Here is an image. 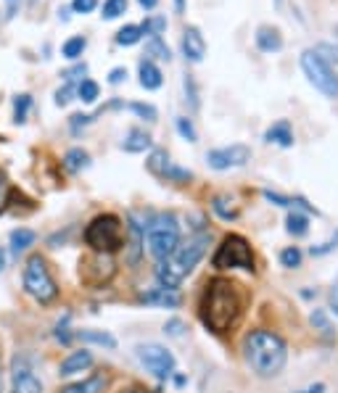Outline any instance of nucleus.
I'll list each match as a JSON object with an SVG mask.
<instances>
[{
    "instance_id": "f704fd0d",
    "label": "nucleus",
    "mask_w": 338,
    "mask_h": 393,
    "mask_svg": "<svg viewBox=\"0 0 338 393\" xmlns=\"http://www.w3.org/2000/svg\"><path fill=\"white\" fill-rule=\"evenodd\" d=\"M312 325L320 327V333L325 338H333V325H330L328 314H325L322 309H315V312H312Z\"/></svg>"
},
{
    "instance_id": "ea45409f",
    "label": "nucleus",
    "mask_w": 338,
    "mask_h": 393,
    "mask_svg": "<svg viewBox=\"0 0 338 393\" xmlns=\"http://www.w3.org/2000/svg\"><path fill=\"white\" fill-rule=\"evenodd\" d=\"M183 330H185L183 319H169V322L164 325V333L167 336H172V338H180L183 336Z\"/></svg>"
},
{
    "instance_id": "a18cd8bd",
    "label": "nucleus",
    "mask_w": 338,
    "mask_h": 393,
    "mask_svg": "<svg viewBox=\"0 0 338 393\" xmlns=\"http://www.w3.org/2000/svg\"><path fill=\"white\" fill-rule=\"evenodd\" d=\"M333 249H338V235L333 240H328L325 246H320V249H312V254H315V256H322V254H328V251H333Z\"/></svg>"
},
{
    "instance_id": "a878e982",
    "label": "nucleus",
    "mask_w": 338,
    "mask_h": 393,
    "mask_svg": "<svg viewBox=\"0 0 338 393\" xmlns=\"http://www.w3.org/2000/svg\"><path fill=\"white\" fill-rule=\"evenodd\" d=\"M145 56L159 58V61H169V58H172V50H169V45H167L162 38H151L145 42Z\"/></svg>"
},
{
    "instance_id": "9b49d317",
    "label": "nucleus",
    "mask_w": 338,
    "mask_h": 393,
    "mask_svg": "<svg viewBox=\"0 0 338 393\" xmlns=\"http://www.w3.org/2000/svg\"><path fill=\"white\" fill-rule=\"evenodd\" d=\"M11 393H43V383L32 370L24 354L13 356V365H11Z\"/></svg>"
},
{
    "instance_id": "2f4dec72",
    "label": "nucleus",
    "mask_w": 338,
    "mask_h": 393,
    "mask_svg": "<svg viewBox=\"0 0 338 393\" xmlns=\"http://www.w3.org/2000/svg\"><path fill=\"white\" fill-rule=\"evenodd\" d=\"M183 87H185V101L191 103V108H193V111H198V106H201V98H198V85H196L193 74H185V77H183Z\"/></svg>"
},
{
    "instance_id": "423d86ee",
    "label": "nucleus",
    "mask_w": 338,
    "mask_h": 393,
    "mask_svg": "<svg viewBox=\"0 0 338 393\" xmlns=\"http://www.w3.org/2000/svg\"><path fill=\"white\" fill-rule=\"evenodd\" d=\"M24 290H27L38 304H50V301H56V296H58L56 280H53L48 264H45V259H43L40 254L29 256L27 264H24Z\"/></svg>"
},
{
    "instance_id": "7c9ffc66",
    "label": "nucleus",
    "mask_w": 338,
    "mask_h": 393,
    "mask_svg": "<svg viewBox=\"0 0 338 393\" xmlns=\"http://www.w3.org/2000/svg\"><path fill=\"white\" fill-rule=\"evenodd\" d=\"M307 230H310V220H307L304 214H299V211L288 214V232L293 235V238H301V235H307Z\"/></svg>"
},
{
    "instance_id": "3c124183",
    "label": "nucleus",
    "mask_w": 338,
    "mask_h": 393,
    "mask_svg": "<svg viewBox=\"0 0 338 393\" xmlns=\"http://www.w3.org/2000/svg\"><path fill=\"white\" fill-rule=\"evenodd\" d=\"M301 393H325V385L317 383V385H312V388H307V391H301Z\"/></svg>"
},
{
    "instance_id": "39448f33",
    "label": "nucleus",
    "mask_w": 338,
    "mask_h": 393,
    "mask_svg": "<svg viewBox=\"0 0 338 393\" xmlns=\"http://www.w3.org/2000/svg\"><path fill=\"white\" fill-rule=\"evenodd\" d=\"M85 243L96 254H114L122 249L125 235H122V222L114 214H101L85 227Z\"/></svg>"
},
{
    "instance_id": "412c9836",
    "label": "nucleus",
    "mask_w": 338,
    "mask_h": 393,
    "mask_svg": "<svg viewBox=\"0 0 338 393\" xmlns=\"http://www.w3.org/2000/svg\"><path fill=\"white\" fill-rule=\"evenodd\" d=\"M74 338H79L82 343H93V346H103V348H116V338L106 330H77Z\"/></svg>"
},
{
    "instance_id": "e433bc0d",
    "label": "nucleus",
    "mask_w": 338,
    "mask_h": 393,
    "mask_svg": "<svg viewBox=\"0 0 338 393\" xmlns=\"http://www.w3.org/2000/svg\"><path fill=\"white\" fill-rule=\"evenodd\" d=\"M281 264L288 269H296L301 264V251L296 249V246H293V249H286L281 254Z\"/></svg>"
},
{
    "instance_id": "4be33fe9",
    "label": "nucleus",
    "mask_w": 338,
    "mask_h": 393,
    "mask_svg": "<svg viewBox=\"0 0 338 393\" xmlns=\"http://www.w3.org/2000/svg\"><path fill=\"white\" fill-rule=\"evenodd\" d=\"M35 240H38V235H35L32 230H27V227L13 230L11 232V254H13V256H19V254H24L29 246H35Z\"/></svg>"
},
{
    "instance_id": "473e14b6",
    "label": "nucleus",
    "mask_w": 338,
    "mask_h": 393,
    "mask_svg": "<svg viewBox=\"0 0 338 393\" xmlns=\"http://www.w3.org/2000/svg\"><path fill=\"white\" fill-rule=\"evenodd\" d=\"M174 127H177L180 137H183V140H188V143H196V140H198V132H196L193 122H191L188 116H177V119H174Z\"/></svg>"
},
{
    "instance_id": "37998d69",
    "label": "nucleus",
    "mask_w": 338,
    "mask_h": 393,
    "mask_svg": "<svg viewBox=\"0 0 338 393\" xmlns=\"http://www.w3.org/2000/svg\"><path fill=\"white\" fill-rule=\"evenodd\" d=\"M264 198L272 203H278V206H293L296 201H291V198H286V195H278V193H272V190H264Z\"/></svg>"
},
{
    "instance_id": "6ab92c4d",
    "label": "nucleus",
    "mask_w": 338,
    "mask_h": 393,
    "mask_svg": "<svg viewBox=\"0 0 338 393\" xmlns=\"http://www.w3.org/2000/svg\"><path fill=\"white\" fill-rule=\"evenodd\" d=\"M151 145H154V140H151L148 132H143V130H130L125 143H122V151H127V154H143Z\"/></svg>"
},
{
    "instance_id": "58836bf2",
    "label": "nucleus",
    "mask_w": 338,
    "mask_h": 393,
    "mask_svg": "<svg viewBox=\"0 0 338 393\" xmlns=\"http://www.w3.org/2000/svg\"><path fill=\"white\" fill-rule=\"evenodd\" d=\"M98 6V0H72V11L74 13H93Z\"/></svg>"
},
{
    "instance_id": "4d7b16f0",
    "label": "nucleus",
    "mask_w": 338,
    "mask_h": 393,
    "mask_svg": "<svg viewBox=\"0 0 338 393\" xmlns=\"http://www.w3.org/2000/svg\"><path fill=\"white\" fill-rule=\"evenodd\" d=\"M0 393H3V370H0Z\"/></svg>"
},
{
    "instance_id": "20e7f679",
    "label": "nucleus",
    "mask_w": 338,
    "mask_h": 393,
    "mask_svg": "<svg viewBox=\"0 0 338 393\" xmlns=\"http://www.w3.org/2000/svg\"><path fill=\"white\" fill-rule=\"evenodd\" d=\"M145 243L151 256L159 261H164L180 243V224L172 214H159L145 224Z\"/></svg>"
},
{
    "instance_id": "5701e85b",
    "label": "nucleus",
    "mask_w": 338,
    "mask_h": 393,
    "mask_svg": "<svg viewBox=\"0 0 338 393\" xmlns=\"http://www.w3.org/2000/svg\"><path fill=\"white\" fill-rule=\"evenodd\" d=\"M64 166L74 174L82 172V169L90 166V154L82 151V148H72V151H67V156H64Z\"/></svg>"
},
{
    "instance_id": "5fc2aeb1",
    "label": "nucleus",
    "mask_w": 338,
    "mask_h": 393,
    "mask_svg": "<svg viewBox=\"0 0 338 393\" xmlns=\"http://www.w3.org/2000/svg\"><path fill=\"white\" fill-rule=\"evenodd\" d=\"M6 259H9V254H6V249H0V272L6 269Z\"/></svg>"
},
{
    "instance_id": "c85d7f7f",
    "label": "nucleus",
    "mask_w": 338,
    "mask_h": 393,
    "mask_svg": "<svg viewBox=\"0 0 338 393\" xmlns=\"http://www.w3.org/2000/svg\"><path fill=\"white\" fill-rule=\"evenodd\" d=\"M212 209L222 217V220H235L238 217V209L232 206V201L227 195H214L212 198Z\"/></svg>"
},
{
    "instance_id": "0eeeda50",
    "label": "nucleus",
    "mask_w": 338,
    "mask_h": 393,
    "mask_svg": "<svg viewBox=\"0 0 338 393\" xmlns=\"http://www.w3.org/2000/svg\"><path fill=\"white\" fill-rule=\"evenodd\" d=\"M301 69L310 79L315 90H320L325 98H338V74L336 69L330 67L325 58L320 56L317 50L310 48L301 53Z\"/></svg>"
},
{
    "instance_id": "4c0bfd02",
    "label": "nucleus",
    "mask_w": 338,
    "mask_h": 393,
    "mask_svg": "<svg viewBox=\"0 0 338 393\" xmlns=\"http://www.w3.org/2000/svg\"><path fill=\"white\" fill-rule=\"evenodd\" d=\"M77 93V85H72V82H64V87H58L56 96H53V101H56V106H67L69 101H72V96Z\"/></svg>"
},
{
    "instance_id": "f03ea898",
    "label": "nucleus",
    "mask_w": 338,
    "mask_h": 393,
    "mask_svg": "<svg viewBox=\"0 0 338 393\" xmlns=\"http://www.w3.org/2000/svg\"><path fill=\"white\" fill-rule=\"evenodd\" d=\"M243 356L254 375L275 377L283 372V367L288 362V346L281 336H275L270 330H252L243 338Z\"/></svg>"
},
{
    "instance_id": "603ef678",
    "label": "nucleus",
    "mask_w": 338,
    "mask_h": 393,
    "mask_svg": "<svg viewBox=\"0 0 338 393\" xmlns=\"http://www.w3.org/2000/svg\"><path fill=\"white\" fill-rule=\"evenodd\" d=\"M330 301H333V309H336V314H338V280H336V288H333V296H330Z\"/></svg>"
},
{
    "instance_id": "de8ad7c7",
    "label": "nucleus",
    "mask_w": 338,
    "mask_h": 393,
    "mask_svg": "<svg viewBox=\"0 0 338 393\" xmlns=\"http://www.w3.org/2000/svg\"><path fill=\"white\" fill-rule=\"evenodd\" d=\"M53 336H56L58 341H61V343H69V341H72V333H69V330H67V325H58V327H56V333H53Z\"/></svg>"
},
{
    "instance_id": "cd10ccee",
    "label": "nucleus",
    "mask_w": 338,
    "mask_h": 393,
    "mask_svg": "<svg viewBox=\"0 0 338 393\" xmlns=\"http://www.w3.org/2000/svg\"><path fill=\"white\" fill-rule=\"evenodd\" d=\"M29 108H32V96L21 93V96L13 98V122H16V125H24V122H27Z\"/></svg>"
},
{
    "instance_id": "c756f323",
    "label": "nucleus",
    "mask_w": 338,
    "mask_h": 393,
    "mask_svg": "<svg viewBox=\"0 0 338 393\" xmlns=\"http://www.w3.org/2000/svg\"><path fill=\"white\" fill-rule=\"evenodd\" d=\"M140 29H143V35H148V38H162L167 29V19L164 16H148L140 24Z\"/></svg>"
},
{
    "instance_id": "7ed1b4c3",
    "label": "nucleus",
    "mask_w": 338,
    "mask_h": 393,
    "mask_svg": "<svg viewBox=\"0 0 338 393\" xmlns=\"http://www.w3.org/2000/svg\"><path fill=\"white\" fill-rule=\"evenodd\" d=\"M209 243H212V235H209V232H198L193 238L177 243V249H174L164 261H159V267H156L159 288H167V290L180 288V283H183L185 275H191L196 269V264L203 259Z\"/></svg>"
},
{
    "instance_id": "f3484780",
    "label": "nucleus",
    "mask_w": 338,
    "mask_h": 393,
    "mask_svg": "<svg viewBox=\"0 0 338 393\" xmlns=\"http://www.w3.org/2000/svg\"><path fill=\"white\" fill-rule=\"evenodd\" d=\"M137 77H140V87H143V90H159V87L164 85V74H162V69L156 67L151 58H143V61H140Z\"/></svg>"
},
{
    "instance_id": "6e6d98bb",
    "label": "nucleus",
    "mask_w": 338,
    "mask_h": 393,
    "mask_svg": "<svg viewBox=\"0 0 338 393\" xmlns=\"http://www.w3.org/2000/svg\"><path fill=\"white\" fill-rule=\"evenodd\" d=\"M16 3H19V0H9V6H11V8H16Z\"/></svg>"
},
{
    "instance_id": "ddd939ff",
    "label": "nucleus",
    "mask_w": 338,
    "mask_h": 393,
    "mask_svg": "<svg viewBox=\"0 0 338 393\" xmlns=\"http://www.w3.org/2000/svg\"><path fill=\"white\" fill-rule=\"evenodd\" d=\"M183 53L191 64H201L203 56H206V40H203L201 29L198 27H185L183 32Z\"/></svg>"
},
{
    "instance_id": "79ce46f5",
    "label": "nucleus",
    "mask_w": 338,
    "mask_h": 393,
    "mask_svg": "<svg viewBox=\"0 0 338 393\" xmlns=\"http://www.w3.org/2000/svg\"><path fill=\"white\" fill-rule=\"evenodd\" d=\"M90 122H93L90 116H85V114H74V116H72V119H69V127H72V132L77 135V132H79V127H87V125H90Z\"/></svg>"
},
{
    "instance_id": "6e6552de",
    "label": "nucleus",
    "mask_w": 338,
    "mask_h": 393,
    "mask_svg": "<svg viewBox=\"0 0 338 393\" xmlns=\"http://www.w3.org/2000/svg\"><path fill=\"white\" fill-rule=\"evenodd\" d=\"M212 264L217 269H246L254 272V251L243 235H227L217 249Z\"/></svg>"
},
{
    "instance_id": "b1692460",
    "label": "nucleus",
    "mask_w": 338,
    "mask_h": 393,
    "mask_svg": "<svg viewBox=\"0 0 338 393\" xmlns=\"http://www.w3.org/2000/svg\"><path fill=\"white\" fill-rule=\"evenodd\" d=\"M140 40H143V29H140V24H125V27L116 32V45H122V48L137 45Z\"/></svg>"
},
{
    "instance_id": "aec40b11",
    "label": "nucleus",
    "mask_w": 338,
    "mask_h": 393,
    "mask_svg": "<svg viewBox=\"0 0 338 393\" xmlns=\"http://www.w3.org/2000/svg\"><path fill=\"white\" fill-rule=\"evenodd\" d=\"M103 388H106V375H93V377H87V380L64 385L61 393H103Z\"/></svg>"
},
{
    "instance_id": "2eb2a0df",
    "label": "nucleus",
    "mask_w": 338,
    "mask_h": 393,
    "mask_svg": "<svg viewBox=\"0 0 338 393\" xmlns=\"http://www.w3.org/2000/svg\"><path fill=\"white\" fill-rule=\"evenodd\" d=\"M254 42L261 53H278L283 48V35L278 27H270V24H261L254 35Z\"/></svg>"
},
{
    "instance_id": "393cba45",
    "label": "nucleus",
    "mask_w": 338,
    "mask_h": 393,
    "mask_svg": "<svg viewBox=\"0 0 338 393\" xmlns=\"http://www.w3.org/2000/svg\"><path fill=\"white\" fill-rule=\"evenodd\" d=\"M87 48V38H82V35H74V38H69L64 45H61V56L69 58V61H77L82 53H85Z\"/></svg>"
},
{
    "instance_id": "49530a36",
    "label": "nucleus",
    "mask_w": 338,
    "mask_h": 393,
    "mask_svg": "<svg viewBox=\"0 0 338 393\" xmlns=\"http://www.w3.org/2000/svg\"><path fill=\"white\" fill-rule=\"evenodd\" d=\"M315 50H317V53H330V56H325V61H328V64L330 61H336L338 64V48H330V45H317Z\"/></svg>"
},
{
    "instance_id": "dca6fc26",
    "label": "nucleus",
    "mask_w": 338,
    "mask_h": 393,
    "mask_svg": "<svg viewBox=\"0 0 338 393\" xmlns=\"http://www.w3.org/2000/svg\"><path fill=\"white\" fill-rule=\"evenodd\" d=\"M93 354L90 351H74V354H69L64 362H61V367H58V375L61 377H72V375H77V372H85V370H90L93 367Z\"/></svg>"
},
{
    "instance_id": "13d9d810",
    "label": "nucleus",
    "mask_w": 338,
    "mask_h": 393,
    "mask_svg": "<svg viewBox=\"0 0 338 393\" xmlns=\"http://www.w3.org/2000/svg\"><path fill=\"white\" fill-rule=\"evenodd\" d=\"M275 6H278V8H281V6H283V0H275Z\"/></svg>"
},
{
    "instance_id": "8fccbe9b",
    "label": "nucleus",
    "mask_w": 338,
    "mask_h": 393,
    "mask_svg": "<svg viewBox=\"0 0 338 393\" xmlns=\"http://www.w3.org/2000/svg\"><path fill=\"white\" fill-rule=\"evenodd\" d=\"M137 3H140V6H143L145 11H154L156 6H159V0H137Z\"/></svg>"
},
{
    "instance_id": "a19ab883",
    "label": "nucleus",
    "mask_w": 338,
    "mask_h": 393,
    "mask_svg": "<svg viewBox=\"0 0 338 393\" xmlns=\"http://www.w3.org/2000/svg\"><path fill=\"white\" fill-rule=\"evenodd\" d=\"M82 74H87V64H79V67L64 72V82H72V85H74V79H79ZM79 82H82V79H79Z\"/></svg>"
},
{
    "instance_id": "9d476101",
    "label": "nucleus",
    "mask_w": 338,
    "mask_h": 393,
    "mask_svg": "<svg viewBox=\"0 0 338 393\" xmlns=\"http://www.w3.org/2000/svg\"><path fill=\"white\" fill-rule=\"evenodd\" d=\"M252 161V148L243 143L235 145H225V148H214L206 154V164L217 169V172H227V169H235V166H243V164Z\"/></svg>"
},
{
    "instance_id": "1a4fd4ad",
    "label": "nucleus",
    "mask_w": 338,
    "mask_h": 393,
    "mask_svg": "<svg viewBox=\"0 0 338 393\" xmlns=\"http://www.w3.org/2000/svg\"><path fill=\"white\" fill-rule=\"evenodd\" d=\"M137 359H140L145 370L154 375V377H159V380L172 377L174 356H172V351H167L164 346H156V343L140 346V348H137Z\"/></svg>"
},
{
    "instance_id": "f8f14e48",
    "label": "nucleus",
    "mask_w": 338,
    "mask_h": 393,
    "mask_svg": "<svg viewBox=\"0 0 338 393\" xmlns=\"http://www.w3.org/2000/svg\"><path fill=\"white\" fill-rule=\"evenodd\" d=\"M145 166L156 174V177H162L167 183H177V185H185L193 180V172L191 169H183V166H177V164L169 161V154L167 151H154V154L148 156V161Z\"/></svg>"
},
{
    "instance_id": "c03bdc74",
    "label": "nucleus",
    "mask_w": 338,
    "mask_h": 393,
    "mask_svg": "<svg viewBox=\"0 0 338 393\" xmlns=\"http://www.w3.org/2000/svg\"><path fill=\"white\" fill-rule=\"evenodd\" d=\"M122 79H127V69L125 67H116V69L108 72V82H111V85H119Z\"/></svg>"
},
{
    "instance_id": "4468645a",
    "label": "nucleus",
    "mask_w": 338,
    "mask_h": 393,
    "mask_svg": "<svg viewBox=\"0 0 338 393\" xmlns=\"http://www.w3.org/2000/svg\"><path fill=\"white\" fill-rule=\"evenodd\" d=\"M137 301L145 304V307H162V309H177L180 307V296H177L174 290H167V288L143 290V293L137 296Z\"/></svg>"
},
{
    "instance_id": "c9c22d12",
    "label": "nucleus",
    "mask_w": 338,
    "mask_h": 393,
    "mask_svg": "<svg viewBox=\"0 0 338 393\" xmlns=\"http://www.w3.org/2000/svg\"><path fill=\"white\" fill-rule=\"evenodd\" d=\"M127 108L140 116V119H145V122H156V116H159V111L151 103H137L135 101V103H127Z\"/></svg>"
},
{
    "instance_id": "09e8293b",
    "label": "nucleus",
    "mask_w": 338,
    "mask_h": 393,
    "mask_svg": "<svg viewBox=\"0 0 338 393\" xmlns=\"http://www.w3.org/2000/svg\"><path fill=\"white\" fill-rule=\"evenodd\" d=\"M119 393H151V391L143 388V385H130V388H122Z\"/></svg>"
},
{
    "instance_id": "bb28decb",
    "label": "nucleus",
    "mask_w": 338,
    "mask_h": 393,
    "mask_svg": "<svg viewBox=\"0 0 338 393\" xmlns=\"http://www.w3.org/2000/svg\"><path fill=\"white\" fill-rule=\"evenodd\" d=\"M98 96H101L98 82H93V79H82V82H77V98L82 101V103H96Z\"/></svg>"
},
{
    "instance_id": "a211bd4d",
    "label": "nucleus",
    "mask_w": 338,
    "mask_h": 393,
    "mask_svg": "<svg viewBox=\"0 0 338 393\" xmlns=\"http://www.w3.org/2000/svg\"><path fill=\"white\" fill-rule=\"evenodd\" d=\"M264 140L281 145V148H291V145H293V130H291V125L286 119H283V122H275V125L264 132Z\"/></svg>"
},
{
    "instance_id": "f257e3e1",
    "label": "nucleus",
    "mask_w": 338,
    "mask_h": 393,
    "mask_svg": "<svg viewBox=\"0 0 338 393\" xmlns=\"http://www.w3.org/2000/svg\"><path fill=\"white\" fill-rule=\"evenodd\" d=\"M243 312V298L238 293V285L225 278H214L201 296L198 317L206 330H212L217 336H222L227 330L238 325Z\"/></svg>"
},
{
    "instance_id": "864d4df0",
    "label": "nucleus",
    "mask_w": 338,
    "mask_h": 393,
    "mask_svg": "<svg viewBox=\"0 0 338 393\" xmlns=\"http://www.w3.org/2000/svg\"><path fill=\"white\" fill-rule=\"evenodd\" d=\"M174 13H185V0H174Z\"/></svg>"
},
{
    "instance_id": "72a5a7b5",
    "label": "nucleus",
    "mask_w": 338,
    "mask_h": 393,
    "mask_svg": "<svg viewBox=\"0 0 338 393\" xmlns=\"http://www.w3.org/2000/svg\"><path fill=\"white\" fill-rule=\"evenodd\" d=\"M122 13H127V0H106L103 3V19L111 21V19H119Z\"/></svg>"
}]
</instances>
